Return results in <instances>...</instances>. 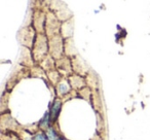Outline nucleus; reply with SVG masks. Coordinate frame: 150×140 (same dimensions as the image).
<instances>
[{"mask_svg":"<svg viewBox=\"0 0 150 140\" xmlns=\"http://www.w3.org/2000/svg\"><path fill=\"white\" fill-rule=\"evenodd\" d=\"M47 50H50L47 39H46V37L43 34H38L33 43V52L35 60L43 58L46 53H47Z\"/></svg>","mask_w":150,"mask_h":140,"instance_id":"f257e3e1","label":"nucleus"},{"mask_svg":"<svg viewBox=\"0 0 150 140\" xmlns=\"http://www.w3.org/2000/svg\"><path fill=\"white\" fill-rule=\"evenodd\" d=\"M59 140H67V139H64V138H60Z\"/></svg>","mask_w":150,"mask_h":140,"instance_id":"6e6552de","label":"nucleus"},{"mask_svg":"<svg viewBox=\"0 0 150 140\" xmlns=\"http://www.w3.org/2000/svg\"><path fill=\"white\" fill-rule=\"evenodd\" d=\"M32 140H47V137H46L45 133H43V132L41 131V132L36 133L35 135L33 136Z\"/></svg>","mask_w":150,"mask_h":140,"instance_id":"0eeeda50","label":"nucleus"},{"mask_svg":"<svg viewBox=\"0 0 150 140\" xmlns=\"http://www.w3.org/2000/svg\"><path fill=\"white\" fill-rule=\"evenodd\" d=\"M50 113H46L45 117H44V119L41 121V123H40V127L42 128L43 130H47L50 127Z\"/></svg>","mask_w":150,"mask_h":140,"instance_id":"423d86ee","label":"nucleus"},{"mask_svg":"<svg viewBox=\"0 0 150 140\" xmlns=\"http://www.w3.org/2000/svg\"><path fill=\"white\" fill-rule=\"evenodd\" d=\"M45 135H46V137H47V140H59L60 139V137H59V135L57 134V132L54 131L52 127L48 128V129L46 130Z\"/></svg>","mask_w":150,"mask_h":140,"instance_id":"39448f33","label":"nucleus"},{"mask_svg":"<svg viewBox=\"0 0 150 140\" xmlns=\"http://www.w3.org/2000/svg\"><path fill=\"white\" fill-rule=\"evenodd\" d=\"M69 82H70L71 87L74 89H83L84 85H86V80L84 78H82L78 74H75L69 77Z\"/></svg>","mask_w":150,"mask_h":140,"instance_id":"7ed1b4c3","label":"nucleus"},{"mask_svg":"<svg viewBox=\"0 0 150 140\" xmlns=\"http://www.w3.org/2000/svg\"><path fill=\"white\" fill-rule=\"evenodd\" d=\"M71 85L68 80H61L58 85H57V91H58L59 94L61 95H66L67 93L70 91Z\"/></svg>","mask_w":150,"mask_h":140,"instance_id":"20e7f679","label":"nucleus"},{"mask_svg":"<svg viewBox=\"0 0 150 140\" xmlns=\"http://www.w3.org/2000/svg\"><path fill=\"white\" fill-rule=\"evenodd\" d=\"M61 106H62V103H61L60 99H56L54 102L52 103V107H50V122L54 123L56 119H58L59 113L61 110Z\"/></svg>","mask_w":150,"mask_h":140,"instance_id":"f03ea898","label":"nucleus"}]
</instances>
